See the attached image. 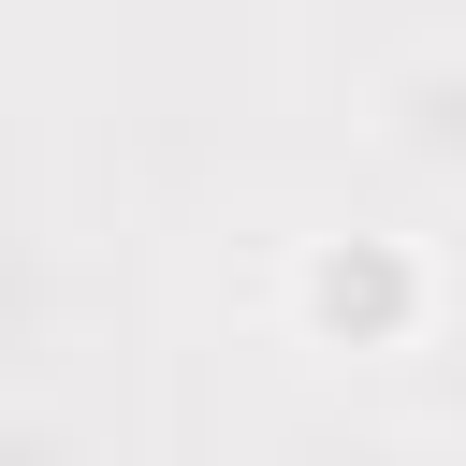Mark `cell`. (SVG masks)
Listing matches in <instances>:
<instances>
[{"label": "cell", "instance_id": "obj_1", "mask_svg": "<svg viewBox=\"0 0 466 466\" xmlns=\"http://www.w3.org/2000/svg\"><path fill=\"white\" fill-rule=\"evenodd\" d=\"M422 320H437V262L408 248V233H306L291 248V335L306 350H350V364H393V350H422Z\"/></svg>", "mask_w": 466, "mask_h": 466}]
</instances>
